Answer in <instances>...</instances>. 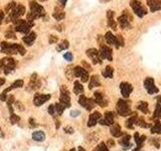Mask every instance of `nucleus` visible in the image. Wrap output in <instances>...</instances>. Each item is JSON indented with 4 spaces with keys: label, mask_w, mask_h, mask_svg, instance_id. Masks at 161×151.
<instances>
[{
    "label": "nucleus",
    "mask_w": 161,
    "mask_h": 151,
    "mask_svg": "<svg viewBox=\"0 0 161 151\" xmlns=\"http://www.w3.org/2000/svg\"><path fill=\"white\" fill-rule=\"evenodd\" d=\"M29 6H30V12L27 14L28 20L32 21L34 19L43 17V15L46 14L43 7L41 6V5H39L36 1H34V0L29 2Z\"/></svg>",
    "instance_id": "nucleus-1"
},
{
    "label": "nucleus",
    "mask_w": 161,
    "mask_h": 151,
    "mask_svg": "<svg viewBox=\"0 0 161 151\" xmlns=\"http://www.w3.org/2000/svg\"><path fill=\"white\" fill-rule=\"evenodd\" d=\"M16 67V63L12 57H6L0 60V73H4L5 75H9Z\"/></svg>",
    "instance_id": "nucleus-2"
},
{
    "label": "nucleus",
    "mask_w": 161,
    "mask_h": 151,
    "mask_svg": "<svg viewBox=\"0 0 161 151\" xmlns=\"http://www.w3.org/2000/svg\"><path fill=\"white\" fill-rule=\"evenodd\" d=\"M116 109H117V113L120 116L123 117H127V116L131 115L132 111L130 108V102L123 99H119L116 105Z\"/></svg>",
    "instance_id": "nucleus-3"
},
{
    "label": "nucleus",
    "mask_w": 161,
    "mask_h": 151,
    "mask_svg": "<svg viewBox=\"0 0 161 151\" xmlns=\"http://www.w3.org/2000/svg\"><path fill=\"white\" fill-rule=\"evenodd\" d=\"M34 23L30 20H16L15 21V30L22 33H29L30 28Z\"/></svg>",
    "instance_id": "nucleus-4"
},
{
    "label": "nucleus",
    "mask_w": 161,
    "mask_h": 151,
    "mask_svg": "<svg viewBox=\"0 0 161 151\" xmlns=\"http://www.w3.org/2000/svg\"><path fill=\"white\" fill-rule=\"evenodd\" d=\"M130 5L133 9V11L135 12V14L139 17H143L147 13L146 8L144 7V5L139 1V0H131Z\"/></svg>",
    "instance_id": "nucleus-5"
},
{
    "label": "nucleus",
    "mask_w": 161,
    "mask_h": 151,
    "mask_svg": "<svg viewBox=\"0 0 161 151\" xmlns=\"http://www.w3.org/2000/svg\"><path fill=\"white\" fill-rule=\"evenodd\" d=\"M65 108L71 107V97H70V92L65 88V86L60 87V102Z\"/></svg>",
    "instance_id": "nucleus-6"
},
{
    "label": "nucleus",
    "mask_w": 161,
    "mask_h": 151,
    "mask_svg": "<svg viewBox=\"0 0 161 151\" xmlns=\"http://www.w3.org/2000/svg\"><path fill=\"white\" fill-rule=\"evenodd\" d=\"M17 46L18 43H10V42L3 41L1 43V52L6 55H16L18 54Z\"/></svg>",
    "instance_id": "nucleus-7"
},
{
    "label": "nucleus",
    "mask_w": 161,
    "mask_h": 151,
    "mask_svg": "<svg viewBox=\"0 0 161 151\" xmlns=\"http://www.w3.org/2000/svg\"><path fill=\"white\" fill-rule=\"evenodd\" d=\"M25 13V7L22 4H16V6L14 7L11 12L9 14V19L10 20H18V18L20 16H22Z\"/></svg>",
    "instance_id": "nucleus-8"
},
{
    "label": "nucleus",
    "mask_w": 161,
    "mask_h": 151,
    "mask_svg": "<svg viewBox=\"0 0 161 151\" xmlns=\"http://www.w3.org/2000/svg\"><path fill=\"white\" fill-rule=\"evenodd\" d=\"M74 76L76 78H81V81L83 83H86L89 81V71L86 69L79 67V66L74 68Z\"/></svg>",
    "instance_id": "nucleus-9"
},
{
    "label": "nucleus",
    "mask_w": 161,
    "mask_h": 151,
    "mask_svg": "<svg viewBox=\"0 0 161 151\" xmlns=\"http://www.w3.org/2000/svg\"><path fill=\"white\" fill-rule=\"evenodd\" d=\"M79 103H80L81 106H83L84 108H86L88 111H91L94 109V107L96 106V102H95L94 99H91V98H87L85 95H82L79 99Z\"/></svg>",
    "instance_id": "nucleus-10"
},
{
    "label": "nucleus",
    "mask_w": 161,
    "mask_h": 151,
    "mask_svg": "<svg viewBox=\"0 0 161 151\" xmlns=\"http://www.w3.org/2000/svg\"><path fill=\"white\" fill-rule=\"evenodd\" d=\"M144 88L146 89L147 93L149 95H153V94H157L159 92V89L157 87H155L154 84V80L152 78H146L144 80Z\"/></svg>",
    "instance_id": "nucleus-11"
},
{
    "label": "nucleus",
    "mask_w": 161,
    "mask_h": 151,
    "mask_svg": "<svg viewBox=\"0 0 161 151\" xmlns=\"http://www.w3.org/2000/svg\"><path fill=\"white\" fill-rule=\"evenodd\" d=\"M99 54H100V57L101 60H113V52L112 49L107 46H100V50H99Z\"/></svg>",
    "instance_id": "nucleus-12"
},
{
    "label": "nucleus",
    "mask_w": 161,
    "mask_h": 151,
    "mask_svg": "<svg viewBox=\"0 0 161 151\" xmlns=\"http://www.w3.org/2000/svg\"><path fill=\"white\" fill-rule=\"evenodd\" d=\"M51 95L49 94H35L33 97V104L35 106H37V107H39V106L43 105L44 103L47 102L49 99H51Z\"/></svg>",
    "instance_id": "nucleus-13"
},
{
    "label": "nucleus",
    "mask_w": 161,
    "mask_h": 151,
    "mask_svg": "<svg viewBox=\"0 0 161 151\" xmlns=\"http://www.w3.org/2000/svg\"><path fill=\"white\" fill-rule=\"evenodd\" d=\"M99 123L104 126H112L114 124V114L110 112V111H108L99 120Z\"/></svg>",
    "instance_id": "nucleus-14"
},
{
    "label": "nucleus",
    "mask_w": 161,
    "mask_h": 151,
    "mask_svg": "<svg viewBox=\"0 0 161 151\" xmlns=\"http://www.w3.org/2000/svg\"><path fill=\"white\" fill-rule=\"evenodd\" d=\"M87 55L92 60L94 65H97V63H102V60L100 57V54H99V50L96 49H90L86 52Z\"/></svg>",
    "instance_id": "nucleus-15"
},
{
    "label": "nucleus",
    "mask_w": 161,
    "mask_h": 151,
    "mask_svg": "<svg viewBox=\"0 0 161 151\" xmlns=\"http://www.w3.org/2000/svg\"><path fill=\"white\" fill-rule=\"evenodd\" d=\"M120 91L122 96L124 98H126V99H128L130 94L133 92V87H132L131 84L127 83V82H122L120 84Z\"/></svg>",
    "instance_id": "nucleus-16"
},
{
    "label": "nucleus",
    "mask_w": 161,
    "mask_h": 151,
    "mask_svg": "<svg viewBox=\"0 0 161 151\" xmlns=\"http://www.w3.org/2000/svg\"><path fill=\"white\" fill-rule=\"evenodd\" d=\"M118 23L119 25H120V27L123 28V29L130 27V20H129V14L127 10L124 11L121 16L118 17Z\"/></svg>",
    "instance_id": "nucleus-17"
},
{
    "label": "nucleus",
    "mask_w": 161,
    "mask_h": 151,
    "mask_svg": "<svg viewBox=\"0 0 161 151\" xmlns=\"http://www.w3.org/2000/svg\"><path fill=\"white\" fill-rule=\"evenodd\" d=\"M94 97H95V102H96L97 105H99L100 107L105 108L108 106V101L105 98V96L103 95V93L101 92H95L94 93Z\"/></svg>",
    "instance_id": "nucleus-18"
},
{
    "label": "nucleus",
    "mask_w": 161,
    "mask_h": 151,
    "mask_svg": "<svg viewBox=\"0 0 161 151\" xmlns=\"http://www.w3.org/2000/svg\"><path fill=\"white\" fill-rule=\"evenodd\" d=\"M40 88V81H39L37 74H33L30 78L29 84H28V91H34Z\"/></svg>",
    "instance_id": "nucleus-19"
},
{
    "label": "nucleus",
    "mask_w": 161,
    "mask_h": 151,
    "mask_svg": "<svg viewBox=\"0 0 161 151\" xmlns=\"http://www.w3.org/2000/svg\"><path fill=\"white\" fill-rule=\"evenodd\" d=\"M134 140L136 142V148L133 151H140V149L142 148V146L144 145V142L146 140V136L145 135H140L138 132H136L134 134Z\"/></svg>",
    "instance_id": "nucleus-20"
},
{
    "label": "nucleus",
    "mask_w": 161,
    "mask_h": 151,
    "mask_svg": "<svg viewBox=\"0 0 161 151\" xmlns=\"http://www.w3.org/2000/svg\"><path fill=\"white\" fill-rule=\"evenodd\" d=\"M102 118V115H101V113H99V112H94V113H92L91 115H90V117H89V121H88V127H94L96 124L99 122L100 119Z\"/></svg>",
    "instance_id": "nucleus-21"
},
{
    "label": "nucleus",
    "mask_w": 161,
    "mask_h": 151,
    "mask_svg": "<svg viewBox=\"0 0 161 151\" xmlns=\"http://www.w3.org/2000/svg\"><path fill=\"white\" fill-rule=\"evenodd\" d=\"M147 4L152 12L161 10V0H147Z\"/></svg>",
    "instance_id": "nucleus-22"
},
{
    "label": "nucleus",
    "mask_w": 161,
    "mask_h": 151,
    "mask_svg": "<svg viewBox=\"0 0 161 151\" xmlns=\"http://www.w3.org/2000/svg\"><path fill=\"white\" fill-rule=\"evenodd\" d=\"M35 39H36V33L35 32H29L22 38V41L26 46H30L33 44V42L35 41Z\"/></svg>",
    "instance_id": "nucleus-23"
},
{
    "label": "nucleus",
    "mask_w": 161,
    "mask_h": 151,
    "mask_svg": "<svg viewBox=\"0 0 161 151\" xmlns=\"http://www.w3.org/2000/svg\"><path fill=\"white\" fill-rule=\"evenodd\" d=\"M107 17H108V25H109L111 28H113L114 30H116V28H117V22H115L114 20V11L108 10Z\"/></svg>",
    "instance_id": "nucleus-24"
},
{
    "label": "nucleus",
    "mask_w": 161,
    "mask_h": 151,
    "mask_svg": "<svg viewBox=\"0 0 161 151\" xmlns=\"http://www.w3.org/2000/svg\"><path fill=\"white\" fill-rule=\"evenodd\" d=\"M110 132L114 137H121L123 135L122 130H121V126L119 124H113L110 127Z\"/></svg>",
    "instance_id": "nucleus-25"
},
{
    "label": "nucleus",
    "mask_w": 161,
    "mask_h": 151,
    "mask_svg": "<svg viewBox=\"0 0 161 151\" xmlns=\"http://www.w3.org/2000/svg\"><path fill=\"white\" fill-rule=\"evenodd\" d=\"M130 139H131V136L129 134H123V136L121 137L120 141H119V144L122 145V146L125 148V149H127L131 146L130 144Z\"/></svg>",
    "instance_id": "nucleus-26"
},
{
    "label": "nucleus",
    "mask_w": 161,
    "mask_h": 151,
    "mask_svg": "<svg viewBox=\"0 0 161 151\" xmlns=\"http://www.w3.org/2000/svg\"><path fill=\"white\" fill-rule=\"evenodd\" d=\"M100 86H101V82H100L99 76H97V75L92 76L91 80H90V83H89V89L92 90V89L97 88V87H100Z\"/></svg>",
    "instance_id": "nucleus-27"
},
{
    "label": "nucleus",
    "mask_w": 161,
    "mask_h": 151,
    "mask_svg": "<svg viewBox=\"0 0 161 151\" xmlns=\"http://www.w3.org/2000/svg\"><path fill=\"white\" fill-rule=\"evenodd\" d=\"M137 119H138V116H137V114L136 113L133 114V115H132L130 118L126 120V122H125L126 127H127L128 129H133L134 128V125L136 124Z\"/></svg>",
    "instance_id": "nucleus-28"
},
{
    "label": "nucleus",
    "mask_w": 161,
    "mask_h": 151,
    "mask_svg": "<svg viewBox=\"0 0 161 151\" xmlns=\"http://www.w3.org/2000/svg\"><path fill=\"white\" fill-rule=\"evenodd\" d=\"M22 86H23V81H22V80H17V81H15L14 83H13L11 86L9 87V88L5 89L4 91H3V93H4V94H7V93L10 92L11 90L17 89V88H21Z\"/></svg>",
    "instance_id": "nucleus-29"
},
{
    "label": "nucleus",
    "mask_w": 161,
    "mask_h": 151,
    "mask_svg": "<svg viewBox=\"0 0 161 151\" xmlns=\"http://www.w3.org/2000/svg\"><path fill=\"white\" fill-rule=\"evenodd\" d=\"M137 110L141 111L142 113L144 114H148L149 113V110H148V103L145 102V101H141L139 102V104L136 106Z\"/></svg>",
    "instance_id": "nucleus-30"
},
{
    "label": "nucleus",
    "mask_w": 161,
    "mask_h": 151,
    "mask_svg": "<svg viewBox=\"0 0 161 151\" xmlns=\"http://www.w3.org/2000/svg\"><path fill=\"white\" fill-rule=\"evenodd\" d=\"M32 139L34 141H38V142L43 141L46 139V134L43 131H35L32 134Z\"/></svg>",
    "instance_id": "nucleus-31"
},
{
    "label": "nucleus",
    "mask_w": 161,
    "mask_h": 151,
    "mask_svg": "<svg viewBox=\"0 0 161 151\" xmlns=\"http://www.w3.org/2000/svg\"><path fill=\"white\" fill-rule=\"evenodd\" d=\"M102 75H103V77H105V78L112 79L113 75H114V69L111 67V66H107V67L105 68V70L103 71Z\"/></svg>",
    "instance_id": "nucleus-32"
},
{
    "label": "nucleus",
    "mask_w": 161,
    "mask_h": 151,
    "mask_svg": "<svg viewBox=\"0 0 161 151\" xmlns=\"http://www.w3.org/2000/svg\"><path fill=\"white\" fill-rule=\"evenodd\" d=\"M161 119V105L160 104H156V107H155L154 113L152 115V120H159Z\"/></svg>",
    "instance_id": "nucleus-33"
},
{
    "label": "nucleus",
    "mask_w": 161,
    "mask_h": 151,
    "mask_svg": "<svg viewBox=\"0 0 161 151\" xmlns=\"http://www.w3.org/2000/svg\"><path fill=\"white\" fill-rule=\"evenodd\" d=\"M152 134H161V123L159 120H155L154 125L151 127Z\"/></svg>",
    "instance_id": "nucleus-34"
},
{
    "label": "nucleus",
    "mask_w": 161,
    "mask_h": 151,
    "mask_svg": "<svg viewBox=\"0 0 161 151\" xmlns=\"http://www.w3.org/2000/svg\"><path fill=\"white\" fill-rule=\"evenodd\" d=\"M105 41H106L109 44H111V46H113V44L115 46V43H116V36L112 32L108 31V32L106 33V35H105Z\"/></svg>",
    "instance_id": "nucleus-35"
},
{
    "label": "nucleus",
    "mask_w": 161,
    "mask_h": 151,
    "mask_svg": "<svg viewBox=\"0 0 161 151\" xmlns=\"http://www.w3.org/2000/svg\"><path fill=\"white\" fill-rule=\"evenodd\" d=\"M74 93L76 95H80L82 93H84V87L79 81H76L74 84Z\"/></svg>",
    "instance_id": "nucleus-36"
},
{
    "label": "nucleus",
    "mask_w": 161,
    "mask_h": 151,
    "mask_svg": "<svg viewBox=\"0 0 161 151\" xmlns=\"http://www.w3.org/2000/svg\"><path fill=\"white\" fill-rule=\"evenodd\" d=\"M135 125L139 126V127H141V128H145V129L152 127V126H151V124H148V123H146V122H145L144 118H139V117H138V119H137Z\"/></svg>",
    "instance_id": "nucleus-37"
},
{
    "label": "nucleus",
    "mask_w": 161,
    "mask_h": 151,
    "mask_svg": "<svg viewBox=\"0 0 161 151\" xmlns=\"http://www.w3.org/2000/svg\"><path fill=\"white\" fill-rule=\"evenodd\" d=\"M52 16H54L57 20H62L65 18V12L57 8V10H55L54 12V14H52Z\"/></svg>",
    "instance_id": "nucleus-38"
},
{
    "label": "nucleus",
    "mask_w": 161,
    "mask_h": 151,
    "mask_svg": "<svg viewBox=\"0 0 161 151\" xmlns=\"http://www.w3.org/2000/svg\"><path fill=\"white\" fill-rule=\"evenodd\" d=\"M68 46H70V43H68V41H62L59 44V46H57V52H62V50H64V49H67Z\"/></svg>",
    "instance_id": "nucleus-39"
},
{
    "label": "nucleus",
    "mask_w": 161,
    "mask_h": 151,
    "mask_svg": "<svg viewBox=\"0 0 161 151\" xmlns=\"http://www.w3.org/2000/svg\"><path fill=\"white\" fill-rule=\"evenodd\" d=\"M116 47H121V46H124V38L121 34H118L116 35V43H115Z\"/></svg>",
    "instance_id": "nucleus-40"
},
{
    "label": "nucleus",
    "mask_w": 161,
    "mask_h": 151,
    "mask_svg": "<svg viewBox=\"0 0 161 151\" xmlns=\"http://www.w3.org/2000/svg\"><path fill=\"white\" fill-rule=\"evenodd\" d=\"M93 151H109V148H108L106 143L101 142L99 145H97L96 148H95Z\"/></svg>",
    "instance_id": "nucleus-41"
},
{
    "label": "nucleus",
    "mask_w": 161,
    "mask_h": 151,
    "mask_svg": "<svg viewBox=\"0 0 161 151\" xmlns=\"http://www.w3.org/2000/svg\"><path fill=\"white\" fill-rule=\"evenodd\" d=\"M54 107H55V113H57V115H62V114L64 113V110L65 109L60 103H57V104L54 105Z\"/></svg>",
    "instance_id": "nucleus-42"
},
{
    "label": "nucleus",
    "mask_w": 161,
    "mask_h": 151,
    "mask_svg": "<svg viewBox=\"0 0 161 151\" xmlns=\"http://www.w3.org/2000/svg\"><path fill=\"white\" fill-rule=\"evenodd\" d=\"M9 120H10V123H11V124H16V123L19 122L20 117H19V116H17V115H15L14 113H12V114H10Z\"/></svg>",
    "instance_id": "nucleus-43"
},
{
    "label": "nucleus",
    "mask_w": 161,
    "mask_h": 151,
    "mask_svg": "<svg viewBox=\"0 0 161 151\" xmlns=\"http://www.w3.org/2000/svg\"><path fill=\"white\" fill-rule=\"evenodd\" d=\"M5 36H6L7 38H16V36H15V34H14V32H13V30H12V28H8V29H7Z\"/></svg>",
    "instance_id": "nucleus-44"
},
{
    "label": "nucleus",
    "mask_w": 161,
    "mask_h": 151,
    "mask_svg": "<svg viewBox=\"0 0 161 151\" xmlns=\"http://www.w3.org/2000/svg\"><path fill=\"white\" fill-rule=\"evenodd\" d=\"M64 59H65V60H67L68 62H72L73 59H74L72 52H65V54L64 55Z\"/></svg>",
    "instance_id": "nucleus-45"
},
{
    "label": "nucleus",
    "mask_w": 161,
    "mask_h": 151,
    "mask_svg": "<svg viewBox=\"0 0 161 151\" xmlns=\"http://www.w3.org/2000/svg\"><path fill=\"white\" fill-rule=\"evenodd\" d=\"M64 130H65V133H67V134H73L74 132H75V131H74V129H73V127H72V126H67V127H65Z\"/></svg>",
    "instance_id": "nucleus-46"
},
{
    "label": "nucleus",
    "mask_w": 161,
    "mask_h": 151,
    "mask_svg": "<svg viewBox=\"0 0 161 151\" xmlns=\"http://www.w3.org/2000/svg\"><path fill=\"white\" fill-rule=\"evenodd\" d=\"M15 6H16V3H15V2H11V3H9L8 5H7L6 11H7V12H9V10H12Z\"/></svg>",
    "instance_id": "nucleus-47"
},
{
    "label": "nucleus",
    "mask_w": 161,
    "mask_h": 151,
    "mask_svg": "<svg viewBox=\"0 0 161 151\" xmlns=\"http://www.w3.org/2000/svg\"><path fill=\"white\" fill-rule=\"evenodd\" d=\"M49 113L51 114V115L54 116V113H55V107H54V105H51L49 107Z\"/></svg>",
    "instance_id": "nucleus-48"
},
{
    "label": "nucleus",
    "mask_w": 161,
    "mask_h": 151,
    "mask_svg": "<svg viewBox=\"0 0 161 151\" xmlns=\"http://www.w3.org/2000/svg\"><path fill=\"white\" fill-rule=\"evenodd\" d=\"M57 41H59V38H57V36H55V35H51V36H49V43H54V42H57Z\"/></svg>",
    "instance_id": "nucleus-49"
},
{
    "label": "nucleus",
    "mask_w": 161,
    "mask_h": 151,
    "mask_svg": "<svg viewBox=\"0 0 161 151\" xmlns=\"http://www.w3.org/2000/svg\"><path fill=\"white\" fill-rule=\"evenodd\" d=\"M15 107H16L17 109H18V110H20V111H23V110H24V107H23V105H22L20 102H15Z\"/></svg>",
    "instance_id": "nucleus-50"
},
{
    "label": "nucleus",
    "mask_w": 161,
    "mask_h": 151,
    "mask_svg": "<svg viewBox=\"0 0 161 151\" xmlns=\"http://www.w3.org/2000/svg\"><path fill=\"white\" fill-rule=\"evenodd\" d=\"M81 114L80 111H78V110H73V111H71V116L72 117H76V116H79Z\"/></svg>",
    "instance_id": "nucleus-51"
},
{
    "label": "nucleus",
    "mask_w": 161,
    "mask_h": 151,
    "mask_svg": "<svg viewBox=\"0 0 161 151\" xmlns=\"http://www.w3.org/2000/svg\"><path fill=\"white\" fill-rule=\"evenodd\" d=\"M107 143H108V144H107L108 148H109V147L111 148V147H114L115 146V142H114V140H113V139H109L107 141Z\"/></svg>",
    "instance_id": "nucleus-52"
},
{
    "label": "nucleus",
    "mask_w": 161,
    "mask_h": 151,
    "mask_svg": "<svg viewBox=\"0 0 161 151\" xmlns=\"http://www.w3.org/2000/svg\"><path fill=\"white\" fill-rule=\"evenodd\" d=\"M0 100H1V101H6L7 100V95L4 94V93L2 92V94H0Z\"/></svg>",
    "instance_id": "nucleus-53"
},
{
    "label": "nucleus",
    "mask_w": 161,
    "mask_h": 151,
    "mask_svg": "<svg viewBox=\"0 0 161 151\" xmlns=\"http://www.w3.org/2000/svg\"><path fill=\"white\" fill-rule=\"evenodd\" d=\"M67 1L68 0H60V7H65V4H67Z\"/></svg>",
    "instance_id": "nucleus-54"
},
{
    "label": "nucleus",
    "mask_w": 161,
    "mask_h": 151,
    "mask_svg": "<svg viewBox=\"0 0 161 151\" xmlns=\"http://www.w3.org/2000/svg\"><path fill=\"white\" fill-rule=\"evenodd\" d=\"M82 63H83V65L85 66V68H87V71H89L90 70H91V67H90L88 63H87V62H85V60H83V62H82Z\"/></svg>",
    "instance_id": "nucleus-55"
},
{
    "label": "nucleus",
    "mask_w": 161,
    "mask_h": 151,
    "mask_svg": "<svg viewBox=\"0 0 161 151\" xmlns=\"http://www.w3.org/2000/svg\"><path fill=\"white\" fill-rule=\"evenodd\" d=\"M29 123H30V125L32 126V127L36 126V123H35V121H34L33 118H30V119H29Z\"/></svg>",
    "instance_id": "nucleus-56"
},
{
    "label": "nucleus",
    "mask_w": 161,
    "mask_h": 151,
    "mask_svg": "<svg viewBox=\"0 0 161 151\" xmlns=\"http://www.w3.org/2000/svg\"><path fill=\"white\" fill-rule=\"evenodd\" d=\"M3 18H4V13L2 12V11H0V23L2 22V20H3Z\"/></svg>",
    "instance_id": "nucleus-57"
},
{
    "label": "nucleus",
    "mask_w": 161,
    "mask_h": 151,
    "mask_svg": "<svg viewBox=\"0 0 161 151\" xmlns=\"http://www.w3.org/2000/svg\"><path fill=\"white\" fill-rule=\"evenodd\" d=\"M4 83H5V79L0 78V87H1L2 85H4Z\"/></svg>",
    "instance_id": "nucleus-58"
},
{
    "label": "nucleus",
    "mask_w": 161,
    "mask_h": 151,
    "mask_svg": "<svg viewBox=\"0 0 161 151\" xmlns=\"http://www.w3.org/2000/svg\"><path fill=\"white\" fill-rule=\"evenodd\" d=\"M157 103H158V104H160L161 105V95H159V96H158L157 97Z\"/></svg>",
    "instance_id": "nucleus-59"
},
{
    "label": "nucleus",
    "mask_w": 161,
    "mask_h": 151,
    "mask_svg": "<svg viewBox=\"0 0 161 151\" xmlns=\"http://www.w3.org/2000/svg\"><path fill=\"white\" fill-rule=\"evenodd\" d=\"M78 151H86L85 149H84V148L83 147H82V146H80V147H79L78 148Z\"/></svg>",
    "instance_id": "nucleus-60"
},
{
    "label": "nucleus",
    "mask_w": 161,
    "mask_h": 151,
    "mask_svg": "<svg viewBox=\"0 0 161 151\" xmlns=\"http://www.w3.org/2000/svg\"><path fill=\"white\" fill-rule=\"evenodd\" d=\"M70 151H76V149H75V148H72V149H71Z\"/></svg>",
    "instance_id": "nucleus-61"
}]
</instances>
